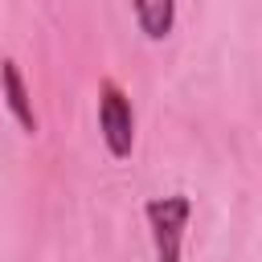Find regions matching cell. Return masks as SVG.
Returning a JSON list of instances; mask_svg holds the SVG:
<instances>
[{"instance_id": "obj_1", "label": "cell", "mask_w": 262, "mask_h": 262, "mask_svg": "<svg viewBox=\"0 0 262 262\" xmlns=\"http://www.w3.org/2000/svg\"><path fill=\"white\" fill-rule=\"evenodd\" d=\"M147 229H151V246H156V262H184V229L192 217V196L172 192V196H151L143 205Z\"/></svg>"}, {"instance_id": "obj_2", "label": "cell", "mask_w": 262, "mask_h": 262, "mask_svg": "<svg viewBox=\"0 0 262 262\" xmlns=\"http://www.w3.org/2000/svg\"><path fill=\"white\" fill-rule=\"evenodd\" d=\"M98 135L111 151V160H127L135 147V111L127 90L115 78H102L98 86Z\"/></svg>"}, {"instance_id": "obj_3", "label": "cell", "mask_w": 262, "mask_h": 262, "mask_svg": "<svg viewBox=\"0 0 262 262\" xmlns=\"http://www.w3.org/2000/svg\"><path fill=\"white\" fill-rule=\"evenodd\" d=\"M0 90H4V102H8V115L16 119V127L25 135H37L41 119L33 111V98H29V86H25V74H20V61L16 57H4L0 61Z\"/></svg>"}, {"instance_id": "obj_4", "label": "cell", "mask_w": 262, "mask_h": 262, "mask_svg": "<svg viewBox=\"0 0 262 262\" xmlns=\"http://www.w3.org/2000/svg\"><path fill=\"white\" fill-rule=\"evenodd\" d=\"M131 12L147 41H164L176 29V0H131Z\"/></svg>"}]
</instances>
